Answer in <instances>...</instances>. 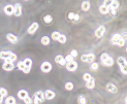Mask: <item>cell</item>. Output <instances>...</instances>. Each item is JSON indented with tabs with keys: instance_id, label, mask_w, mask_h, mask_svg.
<instances>
[{
	"instance_id": "obj_8",
	"label": "cell",
	"mask_w": 127,
	"mask_h": 104,
	"mask_svg": "<svg viewBox=\"0 0 127 104\" xmlns=\"http://www.w3.org/2000/svg\"><path fill=\"white\" fill-rule=\"evenodd\" d=\"M38 27H39L38 23H36V22H34V23H32V24H31V26H30L29 28H28V33L32 35V34H34V33L36 32V30L38 29Z\"/></svg>"
},
{
	"instance_id": "obj_29",
	"label": "cell",
	"mask_w": 127,
	"mask_h": 104,
	"mask_svg": "<svg viewBox=\"0 0 127 104\" xmlns=\"http://www.w3.org/2000/svg\"><path fill=\"white\" fill-rule=\"evenodd\" d=\"M65 89H66L67 91L73 90V84L72 83H66L65 84Z\"/></svg>"
},
{
	"instance_id": "obj_46",
	"label": "cell",
	"mask_w": 127,
	"mask_h": 104,
	"mask_svg": "<svg viewBox=\"0 0 127 104\" xmlns=\"http://www.w3.org/2000/svg\"><path fill=\"white\" fill-rule=\"evenodd\" d=\"M2 101H3V96L1 95V94H0V104L2 103Z\"/></svg>"
},
{
	"instance_id": "obj_18",
	"label": "cell",
	"mask_w": 127,
	"mask_h": 104,
	"mask_svg": "<svg viewBox=\"0 0 127 104\" xmlns=\"http://www.w3.org/2000/svg\"><path fill=\"white\" fill-rule=\"evenodd\" d=\"M34 97H36L40 101H42V100H45V93H43L42 91H38V92H36L34 94Z\"/></svg>"
},
{
	"instance_id": "obj_28",
	"label": "cell",
	"mask_w": 127,
	"mask_h": 104,
	"mask_svg": "<svg viewBox=\"0 0 127 104\" xmlns=\"http://www.w3.org/2000/svg\"><path fill=\"white\" fill-rule=\"evenodd\" d=\"M52 39L53 40H58V38H59V36H60V33L58 32V31H54V32L52 33Z\"/></svg>"
},
{
	"instance_id": "obj_32",
	"label": "cell",
	"mask_w": 127,
	"mask_h": 104,
	"mask_svg": "<svg viewBox=\"0 0 127 104\" xmlns=\"http://www.w3.org/2000/svg\"><path fill=\"white\" fill-rule=\"evenodd\" d=\"M64 59H65V61H66V63H67V62H71V61H74V58H73V57L70 55V54H69V55H67V56L65 57Z\"/></svg>"
},
{
	"instance_id": "obj_42",
	"label": "cell",
	"mask_w": 127,
	"mask_h": 104,
	"mask_svg": "<svg viewBox=\"0 0 127 104\" xmlns=\"http://www.w3.org/2000/svg\"><path fill=\"white\" fill-rule=\"evenodd\" d=\"M70 55L73 57V58H76V57H77V51H76V50H72V51L70 52Z\"/></svg>"
},
{
	"instance_id": "obj_30",
	"label": "cell",
	"mask_w": 127,
	"mask_h": 104,
	"mask_svg": "<svg viewBox=\"0 0 127 104\" xmlns=\"http://www.w3.org/2000/svg\"><path fill=\"white\" fill-rule=\"evenodd\" d=\"M23 101L25 102V104H32V99L29 97V95H28L27 97H25V98L23 99Z\"/></svg>"
},
{
	"instance_id": "obj_36",
	"label": "cell",
	"mask_w": 127,
	"mask_h": 104,
	"mask_svg": "<svg viewBox=\"0 0 127 104\" xmlns=\"http://www.w3.org/2000/svg\"><path fill=\"white\" fill-rule=\"evenodd\" d=\"M108 57H110V56H108L107 53H103V54H102V55L100 56V60H101V62H103L104 60H107V59L108 58Z\"/></svg>"
},
{
	"instance_id": "obj_24",
	"label": "cell",
	"mask_w": 127,
	"mask_h": 104,
	"mask_svg": "<svg viewBox=\"0 0 127 104\" xmlns=\"http://www.w3.org/2000/svg\"><path fill=\"white\" fill-rule=\"evenodd\" d=\"M40 41H41V45H50V38H49V36H43Z\"/></svg>"
},
{
	"instance_id": "obj_21",
	"label": "cell",
	"mask_w": 127,
	"mask_h": 104,
	"mask_svg": "<svg viewBox=\"0 0 127 104\" xmlns=\"http://www.w3.org/2000/svg\"><path fill=\"white\" fill-rule=\"evenodd\" d=\"M99 11H100V14H102V15H107V14H108V7L102 4L99 6Z\"/></svg>"
},
{
	"instance_id": "obj_25",
	"label": "cell",
	"mask_w": 127,
	"mask_h": 104,
	"mask_svg": "<svg viewBox=\"0 0 127 104\" xmlns=\"http://www.w3.org/2000/svg\"><path fill=\"white\" fill-rule=\"evenodd\" d=\"M10 53L11 52H1V53H0V59L4 60L6 58H8L9 55H10Z\"/></svg>"
},
{
	"instance_id": "obj_44",
	"label": "cell",
	"mask_w": 127,
	"mask_h": 104,
	"mask_svg": "<svg viewBox=\"0 0 127 104\" xmlns=\"http://www.w3.org/2000/svg\"><path fill=\"white\" fill-rule=\"evenodd\" d=\"M108 12H111L112 15H117V9H110Z\"/></svg>"
},
{
	"instance_id": "obj_23",
	"label": "cell",
	"mask_w": 127,
	"mask_h": 104,
	"mask_svg": "<svg viewBox=\"0 0 127 104\" xmlns=\"http://www.w3.org/2000/svg\"><path fill=\"white\" fill-rule=\"evenodd\" d=\"M5 104H15V99L12 96H8L5 100Z\"/></svg>"
},
{
	"instance_id": "obj_10",
	"label": "cell",
	"mask_w": 127,
	"mask_h": 104,
	"mask_svg": "<svg viewBox=\"0 0 127 104\" xmlns=\"http://www.w3.org/2000/svg\"><path fill=\"white\" fill-rule=\"evenodd\" d=\"M105 89H107V91H108L110 93H113V94L117 93V91H118L117 87L115 86L114 84H112V83H108L107 86H105Z\"/></svg>"
},
{
	"instance_id": "obj_45",
	"label": "cell",
	"mask_w": 127,
	"mask_h": 104,
	"mask_svg": "<svg viewBox=\"0 0 127 104\" xmlns=\"http://www.w3.org/2000/svg\"><path fill=\"white\" fill-rule=\"evenodd\" d=\"M32 102H34V104H40V100L38 99V98H36V97H34V101H32Z\"/></svg>"
},
{
	"instance_id": "obj_47",
	"label": "cell",
	"mask_w": 127,
	"mask_h": 104,
	"mask_svg": "<svg viewBox=\"0 0 127 104\" xmlns=\"http://www.w3.org/2000/svg\"><path fill=\"white\" fill-rule=\"evenodd\" d=\"M25 1H27V0H25Z\"/></svg>"
},
{
	"instance_id": "obj_14",
	"label": "cell",
	"mask_w": 127,
	"mask_h": 104,
	"mask_svg": "<svg viewBox=\"0 0 127 104\" xmlns=\"http://www.w3.org/2000/svg\"><path fill=\"white\" fill-rule=\"evenodd\" d=\"M6 38H7V40L9 42H11V43H17L18 42V37L14 35V34H11V33H8L7 35H6Z\"/></svg>"
},
{
	"instance_id": "obj_35",
	"label": "cell",
	"mask_w": 127,
	"mask_h": 104,
	"mask_svg": "<svg viewBox=\"0 0 127 104\" xmlns=\"http://www.w3.org/2000/svg\"><path fill=\"white\" fill-rule=\"evenodd\" d=\"M91 69L92 70H97L98 69V64L96 62H92L91 63Z\"/></svg>"
},
{
	"instance_id": "obj_16",
	"label": "cell",
	"mask_w": 127,
	"mask_h": 104,
	"mask_svg": "<svg viewBox=\"0 0 127 104\" xmlns=\"http://www.w3.org/2000/svg\"><path fill=\"white\" fill-rule=\"evenodd\" d=\"M102 64H103L104 66H107V67H111V66L114 65V60H113V58L108 57L107 60H104V61L102 62Z\"/></svg>"
},
{
	"instance_id": "obj_22",
	"label": "cell",
	"mask_w": 127,
	"mask_h": 104,
	"mask_svg": "<svg viewBox=\"0 0 127 104\" xmlns=\"http://www.w3.org/2000/svg\"><path fill=\"white\" fill-rule=\"evenodd\" d=\"M43 22H45L46 24H51L53 22V17L51 15H46L45 17H43Z\"/></svg>"
},
{
	"instance_id": "obj_40",
	"label": "cell",
	"mask_w": 127,
	"mask_h": 104,
	"mask_svg": "<svg viewBox=\"0 0 127 104\" xmlns=\"http://www.w3.org/2000/svg\"><path fill=\"white\" fill-rule=\"evenodd\" d=\"M73 17H74V12H72V11H70L69 12V14H68L67 15V18H68V20H72V19H73Z\"/></svg>"
},
{
	"instance_id": "obj_26",
	"label": "cell",
	"mask_w": 127,
	"mask_h": 104,
	"mask_svg": "<svg viewBox=\"0 0 127 104\" xmlns=\"http://www.w3.org/2000/svg\"><path fill=\"white\" fill-rule=\"evenodd\" d=\"M24 64H25V66H26V67H32V60L31 59H25L24 60Z\"/></svg>"
},
{
	"instance_id": "obj_33",
	"label": "cell",
	"mask_w": 127,
	"mask_h": 104,
	"mask_svg": "<svg viewBox=\"0 0 127 104\" xmlns=\"http://www.w3.org/2000/svg\"><path fill=\"white\" fill-rule=\"evenodd\" d=\"M91 78H92V76L89 73H85V74L83 75V79L85 80V81H88L89 79H91Z\"/></svg>"
},
{
	"instance_id": "obj_7",
	"label": "cell",
	"mask_w": 127,
	"mask_h": 104,
	"mask_svg": "<svg viewBox=\"0 0 127 104\" xmlns=\"http://www.w3.org/2000/svg\"><path fill=\"white\" fill-rule=\"evenodd\" d=\"M55 62L57 63L58 65H60V66H65L66 65V61H65V59L63 58V56H61V55H58V56H56V58H55Z\"/></svg>"
},
{
	"instance_id": "obj_38",
	"label": "cell",
	"mask_w": 127,
	"mask_h": 104,
	"mask_svg": "<svg viewBox=\"0 0 127 104\" xmlns=\"http://www.w3.org/2000/svg\"><path fill=\"white\" fill-rule=\"evenodd\" d=\"M8 58L11 59V61L14 62V61H15V60H17V55H15V54H14V53H10V55H9Z\"/></svg>"
},
{
	"instance_id": "obj_20",
	"label": "cell",
	"mask_w": 127,
	"mask_h": 104,
	"mask_svg": "<svg viewBox=\"0 0 127 104\" xmlns=\"http://www.w3.org/2000/svg\"><path fill=\"white\" fill-rule=\"evenodd\" d=\"M90 6H91V4H90L89 1H84L82 3V9L84 11H88L90 9Z\"/></svg>"
},
{
	"instance_id": "obj_19",
	"label": "cell",
	"mask_w": 127,
	"mask_h": 104,
	"mask_svg": "<svg viewBox=\"0 0 127 104\" xmlns=\"http://www.w3.org/2000/svg\"><path fill=\"white\" fill-rule=\"evenodd\" d=\"M119 6H120L119 1H117V0H114V1L112 2V4L108 6V10H110V9H117Z\"/></svg>"
},
{
	"instance_id": "obj_27",
	"label": "cell",
	"mask_w": 127,
	"mask_h": 104,
	"mask_svg": "<svg viewBox=\"0 0 127 104\" xmlns=\"http://www.w3.org/2000/svg\"><path fill=\"white\" fill-rule=\"evenodd\" d=\"M66 40H67L66 36L63 35V34H60V36H59V38H58V41L60 43H65V42H66Z\"/></svg>"
},
{
	"instance_id": "obj_6",
	"label": "cell",
	"mask_w": 127,
	"mask_h": 104,
	"mask_svg": "<svg viewBox=\"0 0 127 104\" xmlns=\"http://www.w3.org/2000/svg\"><path fill=\"white\" fill-rule=\"evenodd\" d=\"M104 32H105V27L104 26H99L95 31V36L97 37V38H101V37L103 36Z\"/></svg>"
},
{
	"instance_id": "obj_11",
	"label": "cell",
	"mask_w": 127,
	"mask_h": 104,
	"mask_svg": "<svg viewBox=\"0 0 127 104\" xmlns=\"http://www.w3.org/2000/svg\"><path fill=\"white\" fill-rule=\"evenodd\" d=\"M55 96H56V94L53 92L52 90H46V92H45V99H46V100H52V99H54Z\"/></svg>"
},
{
	"instance_id": "obj_13",
	"label": "cell",
	"mask_w": 127,
	"mask_h": 104,
	"mask_svg": "<svg viewBox=\"0 0 127 104\" xmlns=\"http://www.w3.org/2000/svg\"><path fill=\"white\" fill-rule=\"evenodd\" d=\"M4 12H5V15H14V6L11 4H7L4 7Z\"/></svg>"
},
{
	"instance_id": "obj_41",
	"label": "cell",
	"mask_w": 127,
	"mask_h": 104,
	"mask_svg": "<svg viewBox=\"0 0 127 104\" xmlns=\"http://www.w3.org/2000/svg\"><path fill=\"white\" fill-rule=\"evenodd\" d=\"M72 21H74V22H79V21H80V15L74 14V17H73V19H72Z\"/></svg>"
},
{
	"instance_id": "obj_17",
	"label": "cell",
	"mask_w": 127,
	"mask_h": 104,
	"mask_svg": "<svg viewBox=\"0 0 127 104\" xmlns=\"http://www.w3.org/2000/svg\"><path fill=\"white\" fill-rule=\"evenodd\" d=\"M27 96H28V93H27V91H25V90H21L18 92V97L21 100H23L25 97H27Z\"/></svg>"
},
{
	"instance_id": "obj_9",
	"label": "cell",
	"mask_w": 127,
	"mask_h": 104,
	"mask_svg": "<svg viewBox=\"0 0 127 104\" xmlns=\"http://www.w3.org/2000/svg\"><path fill=\"white\" fill-rule=\"evenodd\" d=\"M14 15L15 17H20L22 15V5L20 3H17V4H15L14 6Z\"/></svg>"
},
{
	"instance_id": "obj_15",
	"label": "cell",
	"mask_w": 127,
	"mask_h": 104,
	"mask_svg": "<svg viewBox=\"0 0 127 104\" xmlns=\"http://www.w3.org/2000/svg\"><path fill=\"white\" fill-rule=\"evenodd\" d=\"M86 87L87 89H94L95 87V79L94 78H91L88 81H86Z\"/></svg>"
},
{
	"instance_id": "obj_3",
	"label": "cell",
	"mask_w": 127,
	"mask_h": 104,
	"mask_svg": "<svg viewBox=\"0 0 127 104\" xmlns=\"http://www.w3.org/2000/svg\"><path fill=\"white\" fill-rule=\"evenodd\" d=\"M95 59V55L94 54H87V55H83L81 57V60L83 62H86V63H92Z\"/></svg>"
},
{
	"instance_id": "obj_2",
	"label": "cell",
	"mask_w": 127,
	"mask_h": 104,
	"mask_svg": "<svg viewBox=\"0 0 127 104\" xmlns=\"http://www.w3.org/2000/svg\"><path fill=\"white\" fill-rule=\"evenodd\" d=\"M117 63H118V65L120 66L122 73L126 74L127 73V71H126V59L124 58V57H119L117 60Z\"/></svg>"
},
{
	"instance_id": "obj_34",
	"label": "cell",
	"mask_w": 127,
	"mask_h": 104,
	"mask_svg": "<svg viewBox=\"0 0 127 104\" xmlns=\"http://www.w3.org/2000/svg\"><path fill=\"white\" fill-rule=\"evenodd\" d=\"M86 98L84 96H80L79 97V104H86Z\"/></svg>"
},
{
	"instance_id": "obj_43",
	"label": "cell",
	"mask_w": 127,
	"mask_h": 104,
	"mask_svg": "<svg viewBox=\"0 0 127 104\" xmlns=\"http://www.w3.org/2000/svg\"><path fill=\"white\" fill-rule=\"evenodd\" d=\"M30 70H31V68L30 67H25L24 69H23V72H24V73H29V72H30Z\"/></svg>"
},
{
	"instance_id": "obj_1",
	"label": "cell",
	"mask_w": 127,
	"mask_h": 104,
	"mask_svg": "<svg viewBox=\"0 0 127 104\" xmlns=\"http://www.w3.org/2000/svg\"><path fill=\"white\" fill-rule=\"evenodd\" d=\"M124 39L121 37L120 34H115V35L112 37L111 39V43L112 45H118V46H123L124 45Z\"/></svg>"
},
{
	"instance_id": "obj_5",
	"label": "cell",
	"mask_w": 127,
	"mask_h": 104,
	"mask_svg": "<svg viewBox=\"0 0 127 104\" xmlns=\"http://www.w3.org/2000/svg\"><path fill=\"white\" fill-rule=\"evenodd\" d=\"M40 69H41V71L45 72V73H49V72L52 70V64L50 62H43L41 66H40Z\"/></svg>"
},
{
	"instance_id": "obj_39",
	"label": "cell",
	"mask_w": 127,
	"mask_h": 104,
	"mask_svg": "<svg viewBox=\"0 0 127 104\" xmlns=\"http://www.w3.org/2000/svg\"><path fill=\"white\" fill-rule=\"evenodd\" d=\"M114 0H104V3H103V5H105V6H110L111 4H112V2H113Z\"/></svg>"
},
{
	"instance_id": "obj_4",
	"label": "cell",
	"mask_w": 127,
	"mask_h": 104,
	"mask_svg": "<svg viewBox=\"0 0 127 104\" xmlns=\"http://www.w3.org/2000/svg\"><path fill=\"white\" fill-rule=\"evenodd\" d=\"M65 67H66V69L68 71H76L77 69V63L76 61H71V62H67L66 65H65Z\"/></svg>"
},
{
	"instance_id": "obj_37",
	"label": "cell",
	"mask_w": 127,
	"mask_h": 104,
	"mask_svg": "<svg viewBox=\"0 0 127 104\" xmlns=\"http://www.w3.org/2000/svg\"><path fill=\"white\" fill-rule=\"evenodd\" d=\"M26 67V66H25V64H24V62H19L18 63V68L20 69V70H22L23 71V69Z\"/></svg>"
},
{
	"instance_id": "obj_31",
	"label": "cell",
	"mask_w": 127,
	"mask_h": 104,
	"mask_svg": "<svg viewBox=\"0 0 127 104\" xmlns=\"http://www.w3.org/2000/svg\"><path fill=\"white\" fill-rule=\"evenodd\" d=\"M0 94H1L3 96V98H4V97L7 96V90H5L4 88H0Z\"/></svg>"
},
{
	"instance_id": "obj_12",
	"label": "cell",
	"mask_w": 127,
	"mask_h": 104,
	"mask_svg": "<svg viewBox=\"0 0 127 104\" xmlns=\"http://www.w3.org/2000/svg\"><path fill=\"white\" fill-rule=\"evenodd\" d=\"M2 69H4L5 71H11L15 69V64L14 63H6L4 62V64L2 65Z\"/></svg>"
}]
</instances>
